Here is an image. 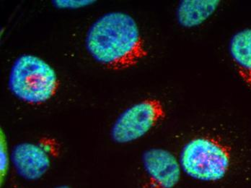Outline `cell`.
<instances>
[{"instance_id":"obj_1","label":"cell","mask_w":251,"mask_h":188,"mask_svg":"<svg viewBox=\"0 0 251 188\" xmlns=\"http://www.w3.org/2000/svg\"><path fill=\"white\" fill-rule=\"evenodd\" d=\"M87 50L102 66L122 70L137 65L148 51L135 20L128 14H104L89 28Z\"/></svg>"},{"instance_id":"obj_2","label":"cell","mask_w":251,"mask_h":188,"mask_svg":"<svg viewBox=\"0 0 251 188\" xmlns=\"http://www.w3.org/2000/svg\"><path fill=\"white\" fill-rule=\"evenodd\" d=\"M182 171L190 178L203 183H216L230 169V148L215 137H194L182 148L179 159Z\"/></svg>"},{"instance_id":"obj_3","label":"cell","mask_w":251,"mask_h":188,"mask_svg":"<svg viewBox=\"0 0 251 188\" xmlns=\"http://www.w3.org/2000/svg\"><path fill=\"white\" fill-rule=\"evenodd\" d=\"M8 87L20 100L30 105H41L56 94L59 80L53 67L44 59L24 54L12 66Z\"/></svg>"},{"instance_id":"obj_4","label":"cell","mask_w":251,"mask_h":188,"mask_svg":"<svg viewBox=\"0 0 251 188\" xmlns=\"http://www.w3.org/2000/svg\"><path fill=\"white\" fill-rule=\"evenodd\" d=\"M165 114V107L159 99L142 101L118 117L111 129V139L119 144L139 140L161 122Z\"/></svg>"},{"instance_id":"obj_5","label":"cell","mask_w":251,"mask_h":188,"mask_svg":"<svg viewBox=\"0 0 251 188\" xmlns=\"http://www.w3.org/2000/svg\"><path fill=\"white\" fill-rule=\"evenodd\" d=\"M142 162L145 172L143 188H175L178 185L181 166L171 151L150 148L142 154Z\"/></svg>"},{"instance_id":"obj_6","label":"cell","mask_w":251,"mask_h":188,"mask_svg":"<svg viewBox=\"0 0 251 188\" xmlns=\"http://www.w3.org/2000/svg\"><path fill=\"white\" fill-rule=\"evenodd\" d=\"M17 175L27 181H37L48 172L51 164L50 150L35 143H21L10 156Z\"/></svg>"},{"instance_id":"obj_7","label":"cell","mask_w":251,"mask_h":188,"mask_svg":"<svg viewBox=\"0 0 251 188\" xmlns=\"http://www.w3.org/2000/svg\"><path fill=\"white\" fill-rule=\"evenodd\" d=\"M229 54L239 77L251 89V28H245L232 36Z\"/></svg>"},{"instance_id":"obj_8","label":"cell","mask_w":251,"mask_h":188,"mask_svg":"<svg viewBox=\"0 0 251 188\" xmlns=\"http://www.w3.org/2000/svg\"><path fill=\"white\" fill-rule=\"evenodd\" d=\"M220 4L218 0H184L177 6L176 18L182 27L191 28L209 19Z\"/></svg>"},{"instance_id":"obj_9","label":"cell","mask_w":251,"mask_h":188,"mask_svg":"<svg viewBox=\"0 0 251 188\" xmlns=\"http://www.w3.org/2000/svg\"><path fill=\"white\" fill-rule=\"evenodd\" d=\"M0 170H1V183L4 182L9 167V155L7 151V141L5 136L1 131V148H0Z\"/></svg>"},{"instance_id":"obj_10","label":"cell","mask_w":251,"mask_h":188,"mask_svg":"<svg viewBox=\"0 0 251 188\" xmlns=\"http://www.w3.org/2000/svg\"><path fill=\"white\" fill-rule=\"evenodd\" d=\"M54 7L59 9H79L86 7L95 2L90 0H56L52 1Z\"/></svg>"},{"instance_id":"obj_11","label":"cell","mask_w":251,"mask_h":188,"mask_svg":"<svg viewBox=\"0 0 251 188\" xmlns=\"http://www.w3.org/2000/svg\"><path fill=\"white\" fill-rule=\"evenodd\" d=\"M54 188H72L70 187V186H57V187H56Z\"/></svg>"}]
</instances>
